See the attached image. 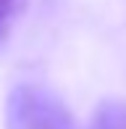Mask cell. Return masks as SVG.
<instances>
[{"mask_svg":"<svg viewBox=\"0 0 126 129\" xmlns=\"http://www.w3.org/2000/svg\"><path fill=\"white\" fill-rule=\"evenodd\" d=\"M24 5V0H0V37H3L8 21L19 13V8Z\"/></svg>","mask_w":126,"mask_h":129,"instance_id":"3957f363","label":"cell"},{"mask_svg":"<svg viewBox=\"0 0 126 129\" xmlns=\"http://www.w3.org/2000/svg\"><path fill=\"white\" fill-rule=\"evenodd\" d=\"M89 129H126V103L116 98H105L95 108Z\"/></svg>","mask_w":126,"mask_h":129,"instance_id":"7a4b0ae2","label":"cell"},{"mask_svg":"<svg viewBox=\"0 0 126 129\" xmlns=\"http://www.w3.org/2000/svg\"><path fill=\"white\" fill-rule=\"evenodd\" d=\"M3 113L5 129H76L66 103L34 82L16 84L8 92Z\"/></svg>","mask_w":126,"mask_h":129,"instance_id":"6da1fadb","label":"cell"}]
</instances>
